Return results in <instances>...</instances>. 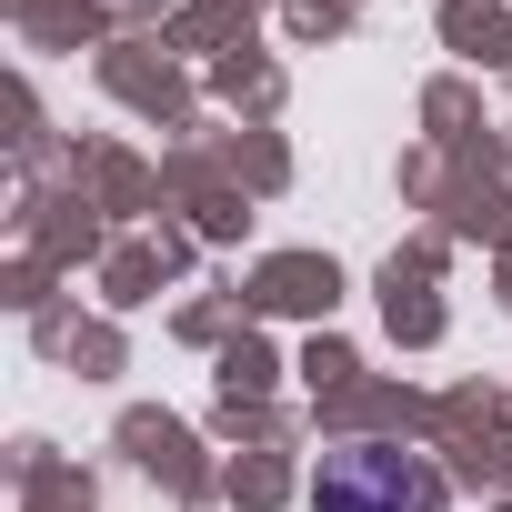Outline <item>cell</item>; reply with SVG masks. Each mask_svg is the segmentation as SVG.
<instances>
[{"mask_svg": "<svg viewBox=\"0 0 512 512\" xmlns=\"http://www.w3.org/2000/svg\"><path fill=\"white\" fill-rule=\"evenodd\" d=\"M312 502L322 512H442V472L402 442H342V452H322Z\"/></svg>", "mask_w": 512, "mask_h": 512, "instance_id": "cell-1", "label": "cell"}]
</instances>
